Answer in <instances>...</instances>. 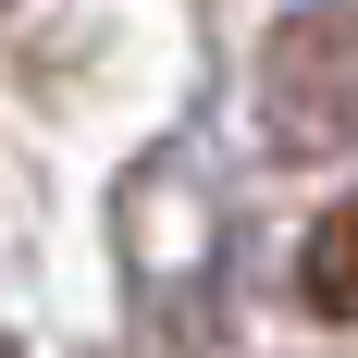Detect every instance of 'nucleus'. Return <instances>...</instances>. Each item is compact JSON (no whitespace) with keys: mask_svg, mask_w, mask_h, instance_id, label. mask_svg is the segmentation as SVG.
Wrapping results in <instances>:
<instances>
[{"mask_svg":"<svg viewBox=\"0 0 358 358\" xmlns=\"http://www.w3.org/2000/svg\"><path fill=\"white\" fill-rule=\"evenodd\" d=\"M259 136L285 161H346L358 148V13L309 0L259 37Z\"/></svg>","mask_w":358,"mask_h":358,"instance_id":"1","label":"nucleus"},{"mask_svg":"<svg viewBox=\"0 0 358 358\" xmlns=\"http://www.w3.org/2000/svg\"><path fill=\"white\" fill-rule=\"evenodd\" d=\"M296 296H309V322H358V185L309 222V248H296Z\"/></svg>","mask_w":358,"mask_h":358,"instance_id":"2","label":"nucleus"}]
</instances>
